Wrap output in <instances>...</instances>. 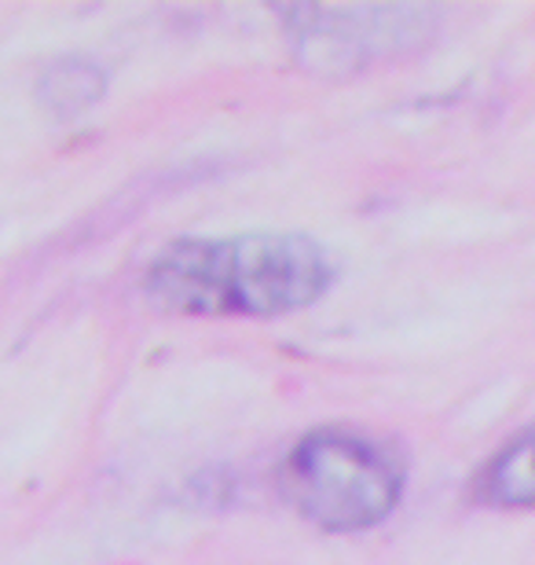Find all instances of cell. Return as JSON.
<instances>
[{
    "label": "cell",
    "instance_id": "4",
    "mask_svg": "<svg viewBox=\"0 0 535 565\" xmlns=\"http://www.w3.org/2000/svg\"><path fill=\"white\" fill-rule=\"evenodd\" d=\"M477 489L488 503L499 507L535 503V426L488 462Z\"/></svg>",
    "mask_w": 535,
    "mask_h": 565
},
{
    "label": "cell",
    "instance_id": "2",
    "mask_svg": "<svg viewBox=\"0 0 535 565\" xmlns=\"http://www.w3.org/2000/svg\"><path fill=\"white\" fill-rule=\"evenodd\" d=\"M400 462L345 429L309 434L282 462V495L330 533L378 525L400 500Z\"/></svg>",
    "mask_w": 535,
    "mask_h": 565
},
{
    "label": "cell",
    "instance_id": "1",
    "mask_svg": "<svg viewBox=\"0 0 535 565\" xmlns=\"http://www.w3.org/2000/svg\"><path fill=\"white\" fill-rule=\"evenodd\" d=\"M330 279L304 235L249 232L173 243L147 273V294L184 316H279L315 301Z\"/></svg>",
    "mask_w": 535,
    "mask_h": 565
},
{
    "label": "cell",
    "instance_id": "5",
    "mask_svg": "<svg viewBox=\"0 0 535 565\" xmlns=\"http://www.w3.org/2000/svg\"><path fill=\"white\" fill-rule=\"evenodd\" d=\"M104 93V74L85 60H63L49 66L41 77V99L55 115H77V110L93 107V99Z\"/></svg>",
    "mask_w": 535,
    "mask_h": 565
},
{
    "label": "cell",
    "instance_id": "3",
    "mask_svg": "<svg viewBox=\"0 0 535 565\" xmlns=\"http://www.w3.org/2000/svg\"><path fill=\"white\" fill-rule=\"evenodd\" d=\"M293 15L309 19L301 26V52L323 63H356L382 52L385 41H404L426 22L418 8H304Z\"/></svg>",
    "mask_w": 535,
    "mask_h": 565
}]
</instances>
